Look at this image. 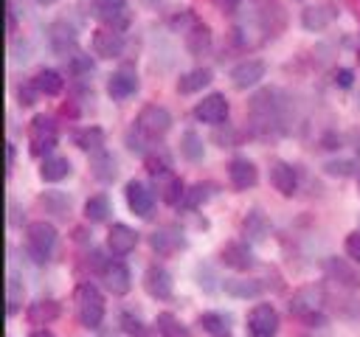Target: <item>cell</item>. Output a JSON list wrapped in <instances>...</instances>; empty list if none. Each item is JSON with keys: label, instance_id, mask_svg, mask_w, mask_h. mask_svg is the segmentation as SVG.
Masks as SVG:
<instances>
[{"label": "cell", "instance_id": "60d3db41", "mask_svg": "<svg viewBox=\"0 0 360 337\" xmlns=\"http://www.w3.org/2000/svg\"><path fill=\"white\" fill-rule=\"evenodd\" d=\"M121 329H124L129 337H152V331H149L132 312H124V317H121Z\"/></svg>", "mask_w": 360, "mask_h": 337}, {"label": "cell", "instance_id": "ab89813d", "mask_svg": "<svg viewBox=\"0 0 360 337\" xmlns=\"http://www.w3.org/2000/svg\"><path fill=\"white\" fill-rule=\"evenodd\" d=\"M20 306H22V284L14 275H8V286H6V312H8V317L17 315Z\"/></svg>", "mask_w": 360, "mask_h": 337}, {"label": "cell", "instance_id": "f907efd6", "mask_svg": "<svg viewBox=\"0 0 360 337\" xmlns=\"http://www.w3.org/2000/svg\"><path fill=\"white\" fill-rule=\"evenodd\" d=\"M14 157H17V149H14V143H8V146H6V168H8V174H11V168H14Z\"/></svg>", "mask_w": 360, "mask_h": 337}, {"label": "cell", "instance_id": "30bf717a", "mask_svg": "<svg viewBox=\"0 0 360 337\" xmlns=\"http://www.w3.org/2000/svg\"><path fill=\"white\" fill-rule=\"evenodd\" d=\"M93 14L115 31H124L129 25V11H127L124 0H93Z\"/></svg>", "mask_w": 360, "mask_h": 337}, {"label": "cell", "instance_id": "f6af8a7d", "mask_svg": "<svg viewBox=\"0 0 360 337\" xmlns=\"http://www.w3.org/2000/svg\"><path fill=\"white\" fill-rule=\"evenodd\" d=\"M70 70H73L76 76H87V73H93V59H90V56H84V53H79V56H73Z\"/></svg>", "mask_w": 360, "mask_h": 337}, {"label": "cell", "instance_id": "277c9868", "mask_svg": "<svg viewBox=\"0 0 360 337\" xmlns=\"http://www.w3.org/2000/svg\"><path fill=\"white\" fill-rule=\"evenodd\" d=\"M143 140H160L169 129H172V115L166 107H158V104H146L138 118H135V126H132Z\"/></svg>", "mask_w": 360, "mask_h": 337}, {"label": "cell", "instance_id": "d590c367", "mask_svg": "<svg viewBox=\"0 0 360 337\" xmlns=\"http://www.w3.org/2000/svg\"><path fill=\"white\" fill-rule=\"evenodd\" d=\"M200 326H202L211 337H219V334H228L231 317L222 315V312H202V315H200Z\"/></svg>", "mask_w": 360, "mask_h": 337}, {"label": "cell", "instance_id": "f1b7e54d", "mask_svg": "<svg viewBox=\"0 0 360 337\" xmlns=\"http://www.w3.org/2000/svg\"><path fill=\"white\" fill-rule=\"evenodd\" d=\"M59 315H62V306H59L53 298H39V300H34V303L28 306V320H31V323H39V326L56 320Z\"/></svg>", "mask_w": 360, "mask_h": 337}, {"label": "cell", "instance_id": "11a10c76", "mask_svg": "<svg viewBox=\"0 0 360 337\" xmlns=\"http://www.w3.org/2000/svg\"><path fill=\"white\" fill-rule=\"evenodd\" d=\"M146 3H149V6H158V3H160V0H146Z\"/></svg>", "mask_w": 360, "mask_h": 337}, {"label": "cell", "instance_id": "1f68e13d", "mask_svg": "<svg viewBox=\"0 0 360 337\" xmlns=\"http://www.w3.org/2000/svg\"><path fill=\"white\" fill-rule=\"evenodd\" d=\"M39 205L51 216H68L70 213V197L62 194V191H45V194H39Z\"/></svg>", "mask_w": 360, "mask_h": 337}, {"label": "cell", "instance_id": "9f6ffc18", "mask_svg": "<svg viewBox=\"0 0 360 337\" xmlns=\"http://www.w3.org/2000/svg\"><path fill=\"white\" fill-rule=\"evenodd\" d=\"M219 337H228V334H219Z\"/></svg>", "mask_w": 360, "mask_h": 337}, {"label": "cell", "instance_id": "e0dca14e", "mask_svg": "<svg viewBox=\"0 0 360 337\" xmlns=\"http://www.w3.org/2000/svg\"><path fill=\"white\" fill-rule=\"evenodd\" d=\"M262 76H264V62L262 59H245L236 67H231V81L239 90H250L253 84L262 81Z\"/></svg>", "mask_w": 360, "mask_h": 337}, {"label": "cell", "instance_id": "9c48e42d", "mask_svg": "<svg viewBox=\"0 0 360 337\" xmlns=\"http://www.w3.org/2000/svg\"><path fill=\"white\" fill-rule=\"evenodd\" d=\"M135 90H138V73H135L132 65L115 67L112 76L107 79V93H110V98H115V101H127L129 95H135Z\"/></svg>", "mask_w": 360, "mask_h": 337}, {"label": "cell", "instance_id": "9a60e30c", "mask_svg": "<svg viewBox=\"0 0 360 337\" xmlns=\"http://www.w3.org/2000/svg\"><path fill=\"white\" fill-rule=\"evenodd\" d=\"M228 180H231V185L236 191H248V188H253L259 183V168L248 157H233L228 163Z\"/></svg>", "mask_w": 360, "mask_h": 337}, {"label": "cell", "instance_id": "2e32d148", "mask_svg": "<svg viewBox=\"0 0 360 337\" xmlns=\"http://www.w3.org/2000/svg\"><path fill=\"white\" fill-rule=\"evenodd\" d=\"M124 197H127V205H129V211H132L135 216H149L152 208H155V194H152L141 180L127 183Z\"/></svg>", "mask_w": 360, "mask_h": 337}, {"label": "cell", "instance_id": "4dcf8cb0", "mask_svg": "<svg viewBox=\"0 0 360 337\" xmlns=\"http://www.w3.org/2000/svg\"><path fill=\"white\" fill-rule=\"evenodd\" d=\"M222 289L233 298H256V295L264 292V284L259 278H228L222 284Z\"/></svg>", "mask_w": 360, "mask_h": 337}, {"label": "cell", "instance_id": "74e56055", "mask_svg": "<svg viewBox=\"0 0 360 337\" xmlns=\"http://www.w3.org/2000/svg\"><path fill=\"white\" fill-rule=\"evenodd\" d=\"M186 45L191 53H205L211 48V31L205 25H194L188 34H186Z\"/></svg>", "mask_w": 360, "mask_h": 337}, {"label": "cell", "instance_id": "3957f363", "mask_svg": "<svg viewBox=\"0 0 360 337\" xmlns=\"http://www.w3.org/2000/svg\"><path fill=\"white\" fill-rule=\"evenodd\" d=\"M323 300H326L323 289L315 286V284H307V286H301V289L292 292V298H290V312H292L298 320H304V323H323V315H321Z\"/></svg>", "mask_w": 360, "mask_h": 337}, {"label": "cell", "instance_id": "681fc988", "mask_svg": "<svg viewBox=\"0 0 360 337\" xmlns=\"http://www.w3.org/2000/svg\"><path fill=\"white\" fill-rule=\"evenodd\" d=\"M6 28H8V34L17 28V11H14V3L8 0V11H6Z\"/></svg>", "mask_w": 360, "mask_h": 337}, {"label": "cell", "instance_id": "f5cc1de1", "mask_svg": "<svg viewBox=\"0 0 360 337\" xmlns=\"http://www.w3.org/2000/svg\"><path fill=\"white\" fill-rule=\"evenodd\" d=\"M28 337H56V334H53V331H48V329H34Z\"/></svg>", "mask_w": 360, "mask_h": 337}, {"label": "cell", "instance_id": "db71d44e", "mask_svg": "<svg viewBox=\"0 0 360 337\" xmlns=\"http://www.w3.org/2000/svg\"><path fill=\"white\" fill-rule=\"evenodd\" d=\"M34 3H39V6H53L56 0H34Z\"/></svg>", "mask_w": 360, "mask_h": 337}, {"label": "cell", "instance_id": "83f0119b", "mask_svg": "<svg viewBox=\"0 0 360 337\" xmlns=\"http://www.w3.org/2000/svg\"><path fill=\"white\" fill-rule=\"evenodd\" d=\"M323 267H326V275H329V278H335L338 284L352 286V289H354V286H360V275H357V270H352L343 258H335V256H332V258H326V264H323Z\"/></svg>", "mask_w": 360, "mask_h": 337}, {"label": "cell", "instance_id": "4fadbf2b", "mask_svg": "<svg viewBox=\"0 0 360 337\" xmlns=\"http://www.w3.org/2000/svg\"><path fill=\"white\" fill-rule=\"evenodd\" d=\"M135 244H138V233L129 225H124V222H112L110 225V230H107V250L112 256H127V253L135 250Z\"/></svg>", "mask_w": 360, "mask_h": 337}, {"label": "cell", "instance_id": "44dd1931", "mask_svg": "<svg viewBox=\"0 0 360 337\" xmlns=\"http://www.w3.org/2000/svg\"><path fill=\"white\" fill-rule=\"evenodd\" d=\"M270 185H273L278 194H284V197H292V194H295V188H298V180H295V168H292L290 163H281V160H276V163L270 166Z\"/></svg>", "mask_w": 360, "mask_h": 337}, {"label": "cell", "instance_id": "ffe728a7", "mask_svg": "<svg viewBox=\"0 0 360 337\" xmlns=\"http://www.w3.org/2000/svg\"><path fill=\"white\" fill-rule=\"evenodd\" d=\"M48 39H51L53 53H68L76 48V28L68 20H53L48 28Z\"/></svg>", "mask_w": 360, "mask_h": 337}, {"label": "cell", "instance_id": "d6a6232c", "mask_svg": "<svg viewBox=\"0 0 360 337\" xmlns=\"http://www.w3.org/2000/svg\"><path fill=\"white\" fill-rule=\"evenodd\" d=\"M180 152H183V157H186L188 163H200L202 154H205V149H202V138H200L194 129H186V132L180 135Z\"/></svg>", "mask_w": 360, "mask_h": 337}, {"label": "cell", "instance_id": "5bb4252c", "mask_svg": "<svg viewBox=\"0 0 360 337\" xmlns=\"http://www.w3.org/2000/svg\"><path fill=\"white\" fill-rule=\"evenodd\" d=\"M194 115L202 124H222L228 118V98L222 93H211L194 107Z\"/></svg>", "mask_w": 360, "mask_h": 337}, {"label": "cell", "instance_id": "ee69618b", "mask_svg": "<svg viewBox=\"0 0 360 337\" xmlns=\"http://www.w3.org/2000/svg\"><path fill=\"white\" fill-rule=\"evenodd\" d=\"M208 194H211V188L194 185V188H191V191H188V194L183 197V205H186V208H197L200 202H205V197H208Z\"/></svg>", "mask_w": 360, "mask_h": 337}, {"label": "cell", "instance_id": "ba28073f", "mask_svg": "<svg viewBox=\"0 0 360 337\" xmlns=\"http://www.w3.org/2000/svg\"><path fill=\"white\" fill-rule=\"evenodd\" d=\"M90 48H93V53L101 56V59H115V56H121V51H124V37H121V31H115V28H110V25H101V28L93 31Z\"/></svg>", "mask_w": 360, "mask_h": 337}, {"label": "cell", "instance_id": "4316f807", "mask_svg": "<svg viewBox=\"0 0 360 337\" xmlns=\"http://www.w3.org/2000/svg\"><path fill=\"white\" fill-rule=\"evenodd\" d=\"M149 244H152V250L155 253H160V256H172L177 247L183 250V236H177L172 227H160V230H155L152 236H149Z\"/></svg>", "mask_w": 360, "mask_h": 337}, {"label": "cell", "instance_id": "816d5d0a", "mask_svg": "<svg viewBox=\"0 0 360 337\" xmlns=\"http://www.w3.org/2000/svg\"><path fill=\"white\" fill-rule=\"evenodd\" d=\"M338 84H340V87H352V73H349V70H340V73H338Z\"/></svg>", "mask_w": 360, "mask_h": 337}, {"label": "cell", "instance_id": "7a4b0ae2", "mask_svg": "<svg viewBox=\"0 0 360 337\" xmlns=\"http://www.w3.org/2000/svg\"><path fill=\"white\" fill-rule=\"evenodd\" d=\"M76 317L84 329H98L104 320V295L93 284H79L76 286Z\"/></svg>", "mask_w": 360, "mask_h": 337}, {"label": "cell", "instance_id": "52a82bcc", "mask_svg": "<svg viewBox=\"0 0 360 337\" xmlns=\"http://www.w3.org/2000/svg\"><path fill=\"white\" fill-rule=\"evenodd\" d=\"M278 312L270 303H256L248 312V334L250 337H276L278 331Z\"/></svg>", "mask_w": 360, "mask_h": 337}, {"label": "cell", "instance_id": "484cf974", "mask_svg": "<svg viewBox=\"0 0 360 337\" xmlns=\"http://www.w3.org/2000/svg\"><path fill=\"white\" fill-rule=\"evenodd\" d=\"M68 171H70V163H68V157H62V154H48V157H42V163H39V177H42L45 183H59V180L68 177Z\"/></svg>", "mask_w": 360, "mask_h": 337}, {"label": "cell", "instance_id": "f35d334b", "mask_svg": "<svg viewBox=\"0 0 360 337\" xmlns=\"http://www.w3.org/2000/svg\"><path fill=\"white\" fill-rule=\"evenodd\" d=\"M323 171L332 174V177H352L357 171V160L352 157H332L323 163Z\"/></svg>", "mask_w": 360, "mask_h": 337}, {"label": "cell", "instance_id": "8992f818", "mask_svg": "<svg viewBox=\"0 0 360 337\" xmlns=\"http://www.w3.org/2000/svg\"><path fill=\"white\" fill-rule=\"evenodd\" d=\"M25 242H28V253L34 261H45L51 258L53 247H56V227L48 222H31L25 227Z\"/></svg>", "mask_w": 360, "mask_h": 337}, {"label": "cell", "instance_id": "e575fe53", "mask_svg": "<svg viewBox=\"0 0 360 337\" xmlns=\"http://www.w3.org/2000/svg\"><path fill=\"white\" fill-rule=\"evenodd\" d=\"M34 84H37V90H39L42 95H59V93L65 90V79H62L56 70H39V73L34 76Z\"/></svg>", "mask_w": 360, "mask_h": 337}, {"label": "cell", "instance_id": "7402d4cb", "mask_svg": "<svg viewBox=\"0 0 360 337\" xmlns=\"http://www.w3.org/2000/svg\"><path fill=\"white\" fill-rule=\"evenodd\" d=\"M219 258H222V264L231 267V270H248V267L253 264V253H250V247L242 244V242H228V244H222Z\"/></svg>", "mask_w": 360, "mask_h": 337}, {"label": "cell", "instance_id": "5b68a950", "mask_svg": "<svg viewBox=\"0 0 360 337\" xmlns=\"http://www.w3.org/2000/svg\"><path fill=\"white\" fill-rule=\"evenodd\" d=\"M31 132V154L34 157H48L51 149L56 146V121L51 115H34L28 124Z\"/></svg>", "mask_w": 360, "mask_h": 337}, {"label": "cell", "instance_id": "8d00e7d4", "mask_svg": "<svg viewBox=\"0 0 360 337\" xmlns=\"http://www.w3.org/2000/svg\"><path fill=\"white\" fill-rule=\"evenodd\" d=\"M84 216L90 222H104L110 216V199H107V194H93L84 202Z\"/></svg>", "mask_w": 360, "mask_h": 337}, {"label": "cell", "instance_id": "ac0fdd59", "mask_svg": "<svg viewBox=\"0 0 360 337\" xmlns=\"http://www.w3.org/2000/svg\"><path fill=\"white\" fill-rule=\"evenodd\" d=\"M335 17H338L335 3H315V6H307L301 11V22H304L307 31H323Z\"/></svg>", "mask_w": 360, "mask_h": 337}, {"label": "cell", "instance_id": "bcb514c9", "mask_svg": "<svg viewBox=\"0 0 360 337\" xmlns=\"http://www.w3.org/2000/svg\"><path fill=\"white\" fill-rule=\"evenodd\" d=\"M346 253H349V258H354L357 264H360V227L357 230H352L349 236H346Z\"/></svg>", "mask_w": 360, "mask_h": 337}, {"label": "cell", "instance_id": "cb8c5ba5", "mask_svg": "<svg viewBox=\"0 0 360 337\" xmlns=\"http://www.w3.org/2000/svg\"><path fill=\"white\" fill-rule=\"evenodd\" d=\"M211 79H214V73H211L208 67H191L188 73H183V76L177 79V93H183V95L200 93L202 87L211 84Z\"/></svg>", "mask_w": 360, "mask_h": 337}, {"label": "cell", "instance_id": "c3c4849f", "mask_svg": "<svg viewBox=\"0 0 360 337\" xmlns=\"http://www.w3.org/2000/svg\"><path fill=\"white\" fill-rule=\"evenodd\" d=\"M219 11H225V14H231V11H236L239 6H242V0H211Z\"/></svg>", "mask_w": 360, "mask_h": 337}, {"label": "cell", "instance_id": "836d02e7", "mask_svg": "<svg viewBox=\"0 0 360 337\" xmlns=\"http://www.w3.org/2000/svg\"><path fill=\"white\" fill-rule=\"evenodd\" d=\"M155 329H158V334H160V337H191V334H188V326H186V323H180L172 312H160V315H158Z\"/></svg>", "mask_w": 360, "mask_h": 337}, {"label": "cell", "instance_id": "d6986e66", "mask_svg": "<svg viewBox=\"0 0 360 337\" xmlns=\"http://www.w3.org/2000/svg\"><path fill=\"white\" fill-rule=\"evenodd\" d=\"M152 177H155L158 197H160L166 205H177V202H183V183H180V177H177L172 168L158 171V174H152Z\"/></svg>", "mask_w": 360, "mask_h": 337}, {"label": "cell", "instance_id": "d4e9b609", "mask_svg": "<svg viewBox=\"0 0 360 337\" xmlns=\"http://www.w3.org/2000/svg\"><path fill=\"white\" fill-rule=\"evenodd\" d=\"M90 171L98 183H112V177L118 174V163L112 160V154H107L104 149L101 152H93L90 154Z\"/></svg>", "mask_w": 360, "mask_h": 337}, {"label": "cell", "instance_id": "b9f144b4", "mask_svg": "<svg viewBox=\"0 0 360 337\" xmlns=\"http://www.w3.org/2000/svg\"><path fill=\"white\" fill-rule=\"evenodd\" d=\"M169 25L174 28V31H183V34H188L194 25H200L197 22V17L191 14V11H180V14H172L169 17Z\"/></svg>", "mask_w": 360, "mask_h": 337}, {"label": "cell", "instance_id": "6da1fadb", "mask_svg": "<svg viewBox=\"0 0 360 337\" xmlns=\"http://www.w3.org/2000/svg\"><path fill=\"white\" fill-rule=\"evenodd\" d=\"M250 118H253V126L259 132H281L284 129V124H281V95L273 87L256 93L250 98Z\"/></svg>", "mask_w": 360, "mask_h": 337}, {"label": "cell", "instance_id": "603a6c76", "mask_svg": "<svg viewBox=\"0 0 360 337\" xmlns=\"http://www.w3.org/2000/svg\"><path fill=\"white\" fill-rule=\"evenodd\" d=\"M242 230H245V239H248V242H262V239H267V236H270V219H267V213L259 211V208L248 211L245 219H242Z\"/></svg>", "mask_w": 360, "mask_h": 337}, {"label": "cell", "instance_id": "7c38bea8", "mask_svg": "<svg viewBox=\"0 0 360 337\" xmlns=\"http://www.w3.org/2000/svg\"><path fill=\"white\" fill-rule=\"evenodd\" d=\"M143 286H146V292H149L155 300H172V298H174V281H172L169 270H163V267H158V264H152V267L146 270Z\"/></svg>", "mask_w": 360, "mask_h": 337}, {"label": "cell", "instance_id": "7bdbcfd3", "mask_svg": "<svg viewBox=\"0 0 360 337\" xmlns=\"http://www.w3.org/2000/svg\"><path fill=\"white\" fill-rule=\"evenodd\" d=\"M37 95H42V93L37 90V84H34V81H22V84L17 87V101H20L22 107H34Z\"/></svg>", "mask_w": 360, "mask_h": 337}, {"label": "cell", "instance_id": "f546056e", "mask_svg": "<svg viewBox=\"0 0 360 337\" xmlns=\"http://www.w3.org/2000/svg\"><path fill=\"white\" fill-rule=\"evenodd\" d=\"M73 143L82 152H87V154L101 152V146H104V129L101 126H82V129L73 132Z\"/></svg>", "mask_w": 360, "mask_h": 337}, {"label": "cell", "instance_id": "8fae6325", "mask_svg": "<svg viewBox=\"0 0 360 337\" xmlns=\"http://www.w3.org/2000/svg\"><path fill=\"white\" fill-rule=\"evenodd\" d=\"M101 281L107 286V292H112L115 298H124L132 286V275H129V267L124 261H110L101 267Z\"/></svg>", "mask_w": 360, "mask_h": 337}, {"label": "cell", "instance_id": "7dc6e473", "mask_svg": "<svg viewBox=\"0 0 360 337\" xmlns=\"http://www.w3.org/2000/svg\"><path fill=\"white\" fill-rule=\"evenodd\" d=\"M8 227H22V213L14 199H8Z\"/></svg>", "mask_w": 360, "mask_h": 337}]
</instances>
